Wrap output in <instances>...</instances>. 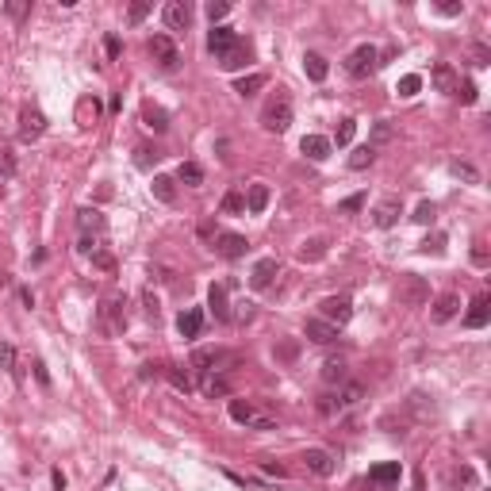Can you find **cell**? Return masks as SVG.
Segmentation results:
<instances>
[{"label":"cell","mask_w":491,"mask_h":491,"mask_svg":"<svg viewBox=\"0 0 491 491\" xmlns=\"http://www.w3.org/2000/svg\"><path fill=\"white\" fill-rule=\"evenodd\" d=\"M261 127L269 130V135H284V130L292 127V96L284 89H276L273 96L265 100V107H261Z\"/></svg>","instance_id":"1"},{"label":"cell","mask_w":491,"mask_h":491,"mask_svg":"<svg viewBox=\"0 0 491 491\" xmlns=\"http://www.w3.org/2000/svg\"><path fill=\"white\" fill-rule=\"evenodd\" d=\"M123 299L119 296H107V299H100V311H96V326L104 330L107 338H119L123 330H127V311H123Z\"/></svg>","instance_id":"2"},{"label":"cell","mask_w":491,"mask_h":491,"mask_svg":"<svg viewBox=\"0 0 491 491\" xmlns=\"http://www.w3.org/2000/svg\"><path fill=\"white\" fill-rule=\"evenodd\" d=\"M395 299L403 307H422L430 299V284H426V276H418V273H403L399 276V284H395Z\"/></svg>","instance_id":"3"},{"label":"cell","mask_w":491,"mask_h":491,"mask_svg":"<svg viewBox=\"0 0 491 491\" xmlns=\"http://www.w3.org/2000/svg\"><path fill=\"white\" fill-rule=\"evenodd\" d=\"M146 50H150V58L158 61V69H165V73H173V69L181 66V50H176V43L169 35H150Z\"/></svg>","instance_id":"4"},{"label":"cell","mask_w":491,"mask_h":491,"mask_svg":"<svg viewBox=\"0 0 491 491\" xmlns=\"http://www.w3.org/2000/svg\"><path fill=\"white\" fill-rule=\"evenodd\" d=\"M376 66H380V50H376L372 43H361L357 50L345 58V73H349V77H368Z\"/></svg>","instance_id":"5"},{"label":"cell","mask_w":491,"mask_h":491,"mask_svg":"<svg viewBox=\"0 0 491 491\" xmlns=\"http://www.w3.org/2000/svg\"><path fill=\"white\" fill-rule=\"evenodd\" d=\"M319 311H322L319 319L334 322V326L342 330L345 322L353 319V299H349V296H326V299H322V303H319Z\"/></svg>","instance_id":"6"},{"label":"cell","mask_w":491,"mask_h":491,"mask_svg":"<svg viewBox=\"0 0 491 491\" xmlns=\"http://www.w3.org/2000/svg\"><path fill=\"white\" fill-rule=\"evenodd\" d=\"M399 476H403L399 460H384V464H372V468H368V488H372V491H395Z\"/></svg>","instance_id":"7"},{"label":"cell","mask_w":491,"mask_h":491,"mask_svg":"<svg viewBox=\"0 0 491 491\" xmlns=\"http://www.w3.org/2000/svg\"><path fill=\"white\" fill-rule=\"evenodd\" d=\"M227 411H230V418H234V422H242V426H253V430H273V426H276L269 414H257V411H253V403H242V399H230Z\"/></svg>","instance_id":"8"},{"label":"cell","mask_w":491,"mask_h":491,"mask_svg":"<svg viewBox=\"0 0 491 491\" xmlns=\"http://www.w3.org/2000/svg\"><path fill=\"white\" fill-rule=\"evenodd\" d=\"M230 361H234V353H227V349H196L192 353V368H196L199 376L222 372V365H230Z\"/></svg>","instance_id":"9"},{"label":"cell","mask_w":491,"mask_h":491,"mask_svg":"<svg viewBox=\"0 0 491 491\" xmlns=\"http://www.w3.org/2000/svg\"><path fill=\"white\" fill-rule=\"evenodd\" d=\"M46 135V115L38 107H23L20 112V142H38Z\"/></svg>","instance_id":"10"},{"label":"cell","mask_w":491,"mask_h":491,"mask_svg":"<svg viewBox=\"0 0 491 491\" xmlns=\"http://www.w3.org/2000/svg\"><path fill=\"white\" fill-rule=\"evenodd\" d=\"M211 245H215V253H219V257H227V261L245 257V250H250V242H245L242 234H230V230H219V234L211 238Z\"/></svg>","instance_id":"11"},{"label":"cell","mask_w":491,"mask_h":491,"mask_svg":"<svg viewBox=\"0 0 491 491\" xmlns=\"http://www.w3.org/2000/svg\"><path fill=\"white\" fill-rule=\"evenodd\" d=\"M161 20H165L169 31H188L192 27V4L188 0H169V4L161 8Z\"/></svg>","instance_id":"12"},{"label":"cell","mask_w":491,"mask_h":491,"mask_svg":"<svg viewBox=\"0 0 491 491\" xmlns=\"http://www.w3.org/2000/svg\"><path fill=\"white\" fill-rule=\"evenodd\" d=\"M303 468L307 472H315V476H334V468H338V460H334V453H326V449H303Z\"/></svg>","instance_id":"13"},{"label":"cell","mask_w":491,"mask_h":491,"mask_svg":"<svg viewBox=\"0 0 491 491\" xmlns=\"http://www.w3.org/2000/svg\"><path fill=\"white\" fill-rule=\"evenodd\" d=\"M238 43H242V35H234L230 27H211V35H207V50L215 54V61L227 58V54L234 50Z\"/></svg>","instance_id":"14"},{"label":"cell","mask_w":491,"mask_h":491,"mask_svg":"<svg viewBox=\"0 0 491 491\" xmlns=\"http://www.w3.org/2000/svg\"><path fill=\"white\" fill-rule=\"evenodd\" d=\"M399 215H403V204H399V196H384L380 204L372 207V222H376L380 230L395 227V222H399Z\"/></svg>","instance_id":"15"},{"label":"cell","mask_w":491,"mask_h":491,"mask_svg":"<svg viewBox=\"0 0 491 491\" xmlns=\"http://www.w3.org/2000/svg\"><path fill=\"white\" fill-rule=\"evenodd\" d=\"M104 215L96 211V207H81L77 211V230H81V238H89V242H96L100 234H104Z\"/></svg>","instance_id":"16"},{"label":"cell","mask_w":491,"mask_h":491,"mask_svg":"<svg viewBox=\"0 0 491 491\" xmlns=\"http://www.w3.org/2000/svg\"><path fill=\"white\" fill-rule=\"evenodd\" d=\"M460 315V296L457 292H441V296L430 303V319L434 322H449V319H457Z\"/></svg>","instance_id":"17"},{"label":"cell","mask_w":491,"mask_h":491,"mask_svg":"<svg viewBox=\"0 0 491 491\" xmlns=\"http://www.w3.org/2000/svg\"><path fill=\"white\" fill-rule=\"evenodd\" d=\"M430 81H434L437 92H445V96H457V89H460V73L449 66V61H437L434 73H430Z\"/></svg>","instance_id":"18"},{"label":"cell","mask_w":491,"mask_h":491,"mask_svg":"<svg viewBox=\"0 0 491 491\" xmlns=\"http://www.w3.org/2000/svg\"><path fill=\"white\" fill-rule=\"evenodd\" d=\"M303 334L311 338L315 345H334L338 342V326H334V322H326V319H307Z\"/></svg>","instance_id":"19"},{"label":"cell","mask_w":491,"mask_h":491,"mask_svg":"<svg viewBox=\"0 0 491 491\" xmlns=\"http://www.w3.org/2000/svg\"><path fill=\"white\" fill-rule=\"evenodd\" d=\"M491 322V296L488 292H480V296L472 299V311L464 315V326L468 330H483Z\"/></svg>","instance_id":"20"},{"label":"cell","mask_w":491,"mask_h":491,"mask_svg":"<svg viewBox=\"0 0 491 491\" xmlns=\"http://www.w3.org/2000/svg\"><path fill=\"white\" fill-rule=\"evenodd\" d=\"M280 273V261L276 257H261L257 265H253V273H250V288H269V284H273V276Z\"/></svg>","instance_id":"21"},{"label":"cell","mask_w":491,"mask_h":491,"mask_svg":"<svg viewBox=\"0 0 491 491\" xmlns=\"http://www.w3.org/2000/svg\"><path fill=\"white\" fill-rule=\"evenodd\" d=\"M330 395H334L338 411H345V407H353V403H361V399H365V384L345 380V384H338V391H330Z\"/></svg>","instance_id":"22"},{"label":"cell","mask_w":491,"mask_h":491,"mask_svg":"<svg viewBox=\"0 0 491 491\" xmlns=\"http://www.w3.org/2000/svg\"><path fill=\"white\" fill-rule=\"evenodd\" d=\"M299 150H303V153H307V158H311V161H326L334 146H330V138H322V135H303V142H299Z\"/></svg>","instance_id":"23"},{"label":"cell","mask_w":491,"mask_h":491,"mask_svg":"<svg viewBox=\"0 0 491 491\" xmlns=\"http://www.w3.org/2000/svg\"><path fill=\"white\" fill-rule=\"evenodd\" d=\"M176 330H181V338H199V330H204V311H199V307H188V311H181V319H176Z\"/></svg>","instance_id":"24"},{"label":"cell","mask_w":491,"mask_h":491,"mask_svg":"<svg viewBox=\"0 0 491 491\" xmlns=\"http://www.w3.org/2000/svg\"><path fill=\"white\" fill-rule=\"evenodd\" d=\"M207 307H211V315L219 322L230 319V307H227V284H211V292H207Z\"/></svg>","instance_id":"25"},{"label":"cell","mask_w":491,"mask_h":491,"mask_svg":"<svg viewBox=\"0 0 491 491\" xmlns=\"http://www.w3.org/2000/svg\"><path fill=\"white\" fill-rule=\"evenodd\" d=\"M326 250H330V242H326V238H307V242H299L296 257L311 265V261H322V257H326Z\"/></svg>","instance_id":"26"},{"label":"cell","mask_w":491,"mask_h":491,"mask_svg":"<svg viewBox=\"0 0 491 491\" xmlns=\"http://www.w3.org/2000/svg\"><path fill=\"white\" fill-rule=\"evenodd\" d=\"M269 199H273V192H269V184H250V192H245V211L261 215L269 207Z\"/></svg>","instance_id":"27"},{"label":"cell","mask_w":491,"mask_h":491,"mask_svg":"<svg viewBox=\"0 0 491 491\" xmlns=\"http://www.w3.org/2000/svg\"><path fill=\"white\" fill-rule=\"evenodd\" d=\"M250 58H253V46H250V43H245V38H242V43H238L234 50L227 54V58H219V66H222V69H227V73H230V69H242V66H245V61H250Z\"/></svg>","instance_id":"28"},{"label":"cell","mask_w":491,"mask_h":491,"mask_svg":"<svg viewBox=\"0 0 491 491\" xmlns=\"http://www.w3.org/2000/svg\"><path fill=\"white\" fill-rule=\"evenodd\" d=\"M176 181H181L184 188H199V184H204V165H196V161H181Z\"/></svg>","instance_id":"29"},{"label":"cell","mask_w":491,"mask_h":491,"mask_svg":"<svg viewBox=\"0 0 491 491\" xmlns=\"http://www.w3.org/2000/svg\"><path fill=\"white\" fill-rule=\"evenodd\" d=\"M142 123H146L150 130H158V135H161V130H169V115H165V107L146 104V107H142Z\"/></svg>","instance_id":"30"},{"label":"cell","mask_w":491,"mask_h":491,"mask_svg":"<svg viewBox=\"0 0 491 491\" xmlns=\"http://www.w3.org/2000/svg\"><path fill=\"white\" fill-rule=\"evenodd\" d=\"M303 73L311 77V81H326V73H330L326 58H322V54H303Z\"/></svg>","instance_id":"31"},{"label":"cell","mask_w":491,"mask_h":491,"mask_svg":"<svg viewBox=\"0 0 491 491\" xmlns=\"http://www.w3.org/2000/svg\"><path fill=\"white\" fill-rule=\"evenodd\" d=\"M96 115H100V100L96 96H84L81 104H77V123H81V127H92Z\"/></svg>","instance_id":"32"},{"label":"cell","mask_w":491,"mask_h":491,"mask_svg":"<svg viewBox=\"0 0 491 491\" xmlns=\"http://www.w3.org/2000/svg\"><path fill=\"white\" fill-rule=\"evenodd\" d=\"M150 188H153V196H158L161 204H173V199H176V181H173V176H153Z\"/></svg>","instance_id":"33"},{"label":"cell","mask_w":491,"mask_h":491,"mask_svg":"<svg viewBox=\"0 0 491 491\" xmlns=\"http://www.w3.org/2000/svg\"><path fill=\"white\" fill-rule=\"evenodd\" d=\"M322 380H326V384H345V380H349V376H345V361L330 357L326 365H322Z\"/></svg>","instance_id":"34"},{"label":"cell","mask_w":491,"mask_h":491,"mask_svg":"<svg viewBox=\"0 0 491 491\" xmlns=\"http://www.w3.org/2000/svg\"><path fill=\"white\" fill-rule=\"evenodd\" d=\"M372 161H376V146H372V142L357 146V150L349 153V169H368Z\"/></svg>","instance_id":"35"},{"label":"cell","mask_w":491,"mask_h":491,"mask_svg":"<svg viewBox=\"0 0 491 491\" xmlns=\"http://www.w3.org/2000/svg\"><path fill=\"white\" fill-rule=\"evenodd\" d=\"M204 391H207V395H227V391H230V380H227V376H222V372H207L204 376Z\"/></svg>","instance_id":"36"},{"label":"cell","mask_w":491,"mask_h":491,"mask_svg":"<svg viewBox=\"0 0 491 491\" xmlns=\"http://www.w3.org/2000/svg\"><path fill=\"white\" fill-rule=\"evenodd\" d=\"M15 173H20V158H15V150H12V146H0V176L8 181V176H15Z\"/></svg>","instance_id":"37"},{"label":"cell","mask_w":491,"mask_h":491,"mask_svg":"<svg viewBox=\"0 0 491 491\" xmlns=\"http://www.w3.org/2000/svg\"><path fill=\"white\" fill-rule=\"evenodd\" d=\"M165 376L176 391H192V376L184 372V365H165Z\"/></svg>","instance_id":"38"},{"label":"cell","mask_w":491,"mask_h":491,"mask_svg":"<svg viewBox=\"0 0 491 491\" xmlns=\"http://www.w3.org/2000/svg\"><path fill=\"white\" fill-rule=\"evenodd\" d=\"M257 89H265V77H261V73H250V77H238V81H234L238 96H253Z\"/></svg>","instance_id":"39"},{"label":"cell","mask_w":491,"mask_h":491,"mask_svg":"<svg viewBox=\"0 0 491 491\" xmlns=\"http://www.w3.org/2000/svg\"><path fill=\"white\" fill-rule=\"evenodd\" d=\"M150 12H153V0H135V4L127 8V23H130V27H138Z\"/></svg>","instance_id":"40"},{"label":"cell","mask_w":491,"mask_h":491,"mask_svg":"<svg viewBox=\"0 0 491 491\" xmlns=\"http://www.w3.org/2000/svg\"><path fill=\"white\" fill-rule=\"evenodd\" d=\"M353 135H357V119H338V130H334V142L338 146H349ZM330 142V146H334Z\"/></svg>","instance_id":"41"},{"label":"cell","mask_w":491,"mask_h":491,"mask_svg":"<svg viewBox=\"0 0 491 491\" xmlns=\"http://www.w3.org/2000/svg\"><path fill=\"white\" fill-rule=\"evenodd\" d=\"M219 211H227V215H238V211H245V196H242V192H238V188H230L227 196H222Z\"/></svg>","instance_id":"42"},{"label":"cell","mask_w":491,"mask_h":491,"mask_svg":"<svg viewBox=\"0 0 491 491\" xmlns=\"http://www.w3.org/2000/svg\"><path fill=\"white\" fill-rule=\"evenodd\" d=\"M0 368H4L12 380H20V368H15V349L8 342H0Z\"/></svg>","instance_id":"43"},{"label":"cell","mask_w":491,"mask_h":491,"mask_svg":"<svg viewBox=\"0 0 491 491\" xmlns=\"http://www.w3.org/2000/svg\"><path fill=\"white\" fill-rule=\"evenodd\" d=\"M449 169H453V173L460 176V181H468V184H480V169H476L472 161H453Z\"/></svg>","instance_id":"44"},{"label":"cell","mask_w":491,"mask_h":491,"mask_svg":"<svg viewBox=\"0 0 491 491\" xmlns=\"http://www.w3.org/2000/svg\"><path fill=\"white\" fill-rule=\"evenodd\" d=\"M422 89V77L418 73H407V77H399V84H395V92H399V96H414V92H418Z\"/></svg>","instance_id":"45"},{"label":"cell","mask_w":491,"mask_h":491,"mask_svg":"<svg viewBox=\"0 0 491 491\" xmlns=\"http://www.w3.org/2000/svg\"><path fill=\"white\" fill-rule=\"evenodd\" d=\"M92 265H96L100 273H115V257H112L107 250H100V245L92 250Z\"/></svg>","instance_id":"46"},{"label":"cell","mask_w":491,"mask_h":491,"mask_svg":"<svg viewBox=\"0 0 491 491\" xmlns=\"http://www.w3.org/2000/svg\"><path fill=\"white\" fill-rule=\"evenodd\" d=\"M158 158H161V153L153 150V146H138V150H135V165H138V169H150Z\"/></svg>","instance_id":"47"},{"label":"cell","mask_w":491,"mask_h":491,"mask_svg":"<svg viewBox=\"0 0 491 491\" xmlns=\"http://www.w3.org/2000/svg\"><path fill=\"white\" fill-rule=\"evenodd\" d=\"M434 215H437V207L430 204V199H422V204L414 207V215H411V219H414V222H434Z\"/></svg>","instance_id":"48"},{"label":"cell","mask_w":491,"mask_h":491,"mask_svg":"<svg viewBox=\"0 0 491 491\" xmlns=\"http://www.w3.org/2000/svg\"><path fill=\"white\" fill-rule=\"evenodd\" d=\"M4 12L12 15V20H23V15L31 12V0H8V4H4Z\"/></svg>","instance_id":"49"},{"label":"cell","mask_w":491,"mask_h":491,"mask_svg":"<svg viewBox=\"0 0 491 491\" xmlns=\"http://www.w3.org/2000/svg\"><path fill=\"white\" fill-rule=\"evenodd\" d=\"M361 207H365V196L357 192V196L342 199V204H338V211H342V215H353V211H361Z\"/></svg>","instance_id":"50"},{"label":"cell","mask_w":491,"mask_h":491,"mask_svg":"<svg viewBox=\"0 0 491 491\" xmlns=\"http://www.w3.org/2000/svg\"><path fill=\"white\" fill-rule=\"evenodd\" d=\"M230 12V4H227V0H211V4H207V20H222V15H227Z\"/></svg>","instance_id":"51"},{"label":"cell","mask_w":491,"mask_h":491,"mask_svg":"<svg viewBox=\"0 0 491 491\" xmlns=\"http://www.w3.org/2000/svg\"><path fill=\"white\" fill-rule=\"evenodd\" d=\"M457 100H460V104H476V84H472V81H460Z\"/></svg>","instance_id":"52"},{"label":"cell","mask_w":491,"mask_h":491,"mask_svg":"<svg viewBox=\"0 0 491 491\" xmlns=\"http://www.w3.org/2000/svg\"><path fill=\"white\" fill-rule=\"evenodd\" d=\"M491 61V50L483 43H472V66H488Z\"/></svg>","instance_id":"53"},{"label":"cell","mask_w":491,"mask_h":491,"mask_svg":"<svg viewBox=\"0 0 491 491\" xmlns=\"http://www.w3.org/2000/svg\"><path fill=\"white\" fill-rule=\"evenodd\" d=\"M422 253H445V234H434L422 242Z\"/></svg>","instance_id":"54"},{"label":"cell","mask_w":491,"mask_h":491,"mask_svg":"<svg viewBox=\"0 0 491 491\" xmlns=\"http://www.w3.org/2000/svg\"><path fill=\"white\" fill-rule=\"evenodd\" d=\"M372 138H376V142H388V138H391V123L380 119V123H376V130H372Z\"/></svg>","instance_id":"55"},{"label":"cell","mask_w":491,"mask_h":491,"mask_svg":"<svg viewBox=\"0 0 491 491\" xmlns=\"http://www.w3.org/2000/svg\"><path fill=\"white\" fill-rule=\"evenodd\" d=\"M142 303H146V315H150V319H158V299H153V292H150V288L142 292Z\"/></svg>","instance_id":"56"},{"label":"cell","mask_w":491,"mask_h":491,"mask_svg":"<svg viewBox=\"0 0 491 491\" xmlns=\"http://www.w3.org/2000/svg\"><path fill=\"white\" fill-rule=\"evenodd\" d=\"M472 261H476V265H488V245H483V242L472 245Z\"/></svg>","instance_id":"57"},{"label":"cell","mask_w":491,"mask_h":491,"mask_svg":"<svg viewBox=\"0 0 491 491\" xmlns=\"http://www.w3.org/2000/svg\"><path fill=\"white\" fill-rule=\"evenodd\" d=\"M437 12H441V15H460V4H457V0H441Z\"/></svg>","instance_id":"58"},{"label":"cell","mask_w":491,"mask_h":491,"mask_svg":"<svg viewBox=\"0 0 491 491\" xmlns=\"http://www.w3.org/2000/svg\"><path fill=\"white\" fill-rule=\"evenodd\" d=\"M238 322H250L253 319V303H238V315H234Z\"/></svg>","instance_id":"59"},{"label":"cell","mask_w":491,"mask_h":491,"mask_svg":"<svg viewBox=\"0 0 491 491\" xmlns=\"http://www.w3.org/2000/svg\"><path fill=\"white\" fill-rule=\"evenodd\" d=\"M104 50H107V58H119V38H115V35H107Z\"/></svg>","instance_id":"60"},{"label":"cell","mask_w":491,"mask_h":491,"mask_svg":"<svg viewBox=\"0 0 491 491\" xmlns=\"http://www.w3.org/2000/svg\"><path fill=\"white\" fill-rule=\"evenodd\" d=\"M199 234H204V238H215L219 230H215V222H211V219H204V222H199Z\"/></svg>","instance_id":"61"},{"label":"cell","mask_w":491,"mask_h":491,"mask_svg":"<svg viewBox=\"0 0 491 491\" xmlns=\"http://www.w3.org/2000/svg\"><path fill=\"white\" fill-rule=\"evenodd\" d=\"M35 376H38V384H50V376H46V368H43V361H35Z\"/></svg>","instance_id":"62"},{"label":"cell","mask_w":491,"mask_h":491,"mask_svg":"<svg viewBox=\"0 0 491 491\" xmlns=\"http://www.w3.org/2000/svg\"><path fill=\"white\" fill-rule=\"evenodd\" d=\"M50 480H54V488H58V491H66V476H61L58 468H54V476H50Z\"/></svg>","instance_id":"63"}]
</instances>
